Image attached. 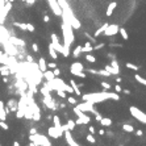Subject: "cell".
<instances>
[{"instance_id":"obj_40","label":"cell","mask_w":146,"mask_h":146,"mask_svg":"<svg viewBox=\"0 0 146 146\" xmlns=\"http://www.w3.org/2000/svg\"><path fill=\"white\" fill-rule=\"evenodd\" d=\"M53 72H54L55 76H59V75H61V70H59V68H57V67L53 68Z\"/></svg>"},{"instance_id":"obj_47","label":"cell","mask_w":146,"mask_h":146,"mask_svg":"<svg viewBox=\"0 0 146 146\" xmlns=\"http://www.w3.org/2000/svg\"><path fill=\"white\" fill-rule=\"evenodd\" d=\"M88 130H90V133H91V134H95V128H94V126H90Z\"/></svg>"},{"instance_id":"obj_1","label":"cell","mask_w":146,"mask_h":146,"mask_svg":"<svg viewBox=\"0 0 146 146\" xmlns=\"http://www.w3.org/2000/svg\"><path fill=\"white\" fill-rule=\"evenodd\" d=\"M83 101H91L92 104H96V103H103L108 99H112V100H120V96L117 94H113V92L109 91H104V92H95V94H84L82 95Z\"/></svg>"},{"instance_id":"obj_54","label":"cell","mask_w":146,"mask_h":146,"mask_svg":"<svg viewBox=\"0 0 146 146\" xmlns=\"http://www.w3.org/2000/svg\"><path fill=\"white\" fill-rule=\"evenodd\" d=\"M0 146H2V145H0Z\"/></svg>"},{"instance_id":"obj_17","label":"cell","mask_w":146,"mask_h":146,"mask_svg":"<svg viewBox=\"0 0 146 146\" xmlns=\"http://www.w3.org/2000/svg\"><path fill=\"white\" fill-rule=\"evenodd\" d=\"M11 74V68H9V66H2L0 67V75H3V76H8Z\"/></svg>"},{"instance_id":"obj_13","label":"cell","mask_w":146,"mask_h":146,"mask_svg":"<svg viewBox=\"0 0 146 146\" xmlns=\"http://www.w3.org/2000/svg\"><path fill=\"white\" fill-rule=\"evenodd\" d=\"M42 74H43V78L46 79V82H51L53 79L55 78V75H54V72H53V70H46Z\"/></svg>"},{"instance_id":"obj_33","label":"cell","mask_w":146,"mask_h":146,"mask_svg":"<svg viewBox=\"0 0 146 146\" xmlns=\"http://www.w3.org/2000/svg\"><path fill=\"white\" fill-rule=\"evenodd\" d=\"M55 92H57V95H58L59 97H62V99H66V97H67V95H66L67 92H66V91H63V90H57Z\"/></svg>"},{"instance_id":"obj_29","label":"cell","mask_w":146,"mask_h":146,"mask_svg":"<svg viewBox=\"0 0 146 146\" xmlns=\"http://www.w3.org/2000/svg\"><path fill=\"white\" fill-rule=\"evenodd\" d=\"M75 121H72L71 119H68L67 120V126H68V130H70V132H72V130H74V128H75Z\"/></svg>"},{"instance_id":"obj_52","label":"cell","mask_w":146,"mask_h":146,"mask_svg":"<svg viewBox=\"0 0 146 146\" xmlns=\"http://www.w3.org/2000/svg\"><path fill=\"white\" fill-rule=\"evenodd\" d=\"M43 20H45V22H49V20H50V19H49V16H45V17H43Z\"/></svg>"},{"instance_id":"obj_34","label":"cell","mask_w":146,"mask_h":146,"mask_svg":"<svg viewBox=\"0 0 146 146\" xmlns=\"http://www.w3.org/2000/svg\"><path fill=\"white\" fill-rule=\"evenodd\" d=\"M100 84H101V87L104 88V91H109V90L112 88V86H111L109 83H107V82H101Z\"/></svg>"},{"instance_id":"obj_2","label":"cell","mask_w":146,"mask_h":146,"mask_svg":"<svg viewBox=\"0 0 146 146\" xmlns=\"http://www.w3.org/2000/svg\"><path fill=\"white\" fill-rule=\"evenodd\" d=\"M62 32H63V46H67V48H70L71 43L74 42L75 37H74V32H72V26L70 25V22L65 17L63 20V24H62Z\"/></svg>"},{"instance_id":"obj_46","label":"cell","mask_w":146,"mask_h":146,"mask_svg":"<svg viewBox=\"0 0 146 146\" xmlns=\"http://www.w3.org/2000/svg\"><path fill=\"white\" fill-rule=\"evenodd\" d=\"M29 133H30V134H36V133H37V129H36V128H30Z\"/></svg>"},{"instance_id":"obj_4","label":"cell","mask_w":146,"mask_h":146,"mask_svg":"<svg viewBox=\"0 0 146 146\" xmlns=\"http://www.w3.org/2000/svg\"><path fill=\"white\" fill-rule=\"evenodd\" d=\"M129 111H130V114H132V116H133L137 121L142 122V124H146V114H145L142 111H140L137 107H130Z\"/></svg>"},{"instance_id":"obj_30","label":"cell","mask_w":146,"mask_h":146,"mask_svg":"<svg viewBox=\"0 0 146 146\" xmlns=\"http://www.w3.org/2000/svg\"><path fill=\"white\" fill-rule=\"evenodd\" d=\"M71 71V74L72 75H75V76H79V78H86V74H84L83 71H75V70H70Z\"/></svg>"},{"instance_id":"obj_49","label":"cell","mask_w":146,"mask_h":146,"mask_svg":"<svg viewBox=\"0 0 146 146\" xmlns=\"http://www.w3.org/2000/svg\"><path fill=\"white\" fill-rule=\"evenodd\" d=\"M122 92H124L125 95H130V91L129 90H122Z\"/></svg>"},{"instance_id":"obj_20","label":"cell","mask_w":146,"mask_h":146,"mask_svg":"<svg viewBox=\"0 0 146 146\" xmlns=\"http://www.w3.org/2000/svg\"><path fill=\"white\" fill-rule=\"evenodd\" d=\"M80 53H82V46L80 45H78V46H76V48L72 50V57L74 58H78V57H80Z\"/></svg>"},{"instance_id":"obj_21","label":"cell","mask_w":146,"mask_h":146,"mask_svg":"<svg viewBox=\"0 0 146 146\" xmlns=\"http://www.w3.org/2000/svg\"><path fill=\"white\" fill-rule=\"evenodd\" d=\"M122 130L126 132V133H133L134 132V128L130 125V124H124V125H122Z\"/></svg>"},{"instance_id":"obj_26","label":"cell","mask_w":146,"mask_h":146,"mask_svg":"<svg viewBox=\"0 0 146 146\" xmlns=\"http://www.w3.org/2000/svg\"><path fill=\"white\" fill-rule=\"evenodd\" d=\"M84 58H86V61H87V62H90V63H95L96 62V57L95 55H91L90 53H87V55H84Z\"/></svg>"},{"instance_id":"obj_19","label":"cell","mask_w":146,"mask_h":146,"mask_svg":"<svg viewBox=\"0 0 146 146\" xmlns=\"http://www.w3.org/2000/svg\"><path fill=\"white\" fill-rule=\"evenodd\" d=\"M108 25H109L108 22H105V24H103V25H101V26H100V28H99V29L96 30V32H95V37H97V36H100L101 33H104V30H105L107 28H108Z\"/></svg>"},{"instance_id":"obj_38","label":"cell","mask_w":146,"mask_h":146,"mask_svg":"<svg viewBox=\"0 0 146 146\" xmlns=\"http://www.w3.org/2000/svg\"><path fill=\"white\" fill-rule=\"evenodd\" d=\"M55 67H57V63H55V62L48 63V68H50V70H53V68H55Z\"/></svg>"},{"instance_id":"obj_8","label":"cell","mask_w":146,"mask_h":146,"mask_svg":"<svg viewBox=\"0 0 146 146\" xmlns=\"http://www.w3.org/2000/svg\"><path fill=\"white\" fill-rule=\"evenodd\" d=\"M119 25L117 24H112V25H108V28H107L105 30H104V36H108V37H111V36H114L117 32H119Z\"/></svg>"},{"instance_id":"obj_10","label":"cell","mask_w":146,"mask_h":146,"mask_svg":"<svg viewBox=\"0 0 146 146\" xmlns=\"http://www.w3.org/2000/svg\"><path fill=\"white\" fill-rule=\"evenodd\" d=\"M49 2V4H50V7H51V9H53V12H54L57 16H59L61 13H62V9H61V5L55 2V0H48Z\"/></svg>"},{"instance_id":"obj_11","label":"cell","mask_w":146,"mask_h":146,"mask_svg":"<svg viewBox=\"0 0 146 146\" xmlns=\"http://www.w3.org/2000/svg\"><path fill=\"white\" fill-rule=\"evenodd\" d=\"M38 68H40L41 72H45L46 70H48V63H46V61L43 57H41L40 59H38Z\"/></svg>"},{"instance_id":"obj_41","label":"cell","mask_w":146,"mask_h":146,"mask_svg":"<svg viewBox=\"0 0 146 146\" xmlns=\"http://www.w3.org/2000/svg\"><path fill=\"white\" fill-rule=\"evenodd\" d=\"M104 46H105L104 43H99V45H96L95 48H94V50H100V49H103V48H104Z\"/></svg>"},{"instance_id":"obj_15","label":"cell","mask_w":146,"mask_h":146,"mask_svg":"<svg viewBox=\"0 0 146 146\" xmlns=\"http://www.w3.org/2000/svg\"><path fill=\"white\" fill-rule=\"evenodd\" d=\"M48 49H49V55H50L53 59H54V61H57V59H58V53H57V50H55L54 48H53L51 43L48 46Z\"/></svg>"},{"instance_id":"obj_39","label":"cell","mask_w":146,"mask_h":146,"mask_svg":"<svg viewBox=\"0 0 146 146\" xmlns=\"http://www.w3.org/2000/svg\"><path fill=\"white\" fill-rule=\"evenodd\" d=\"M95 119H96V121H97V122H100L103 117H101V114H100V113H97V112H96V113H95Z\"/></svg>"},{"instance_id":"obj_3","label":"cell","mask_w":146,"mask_h":146,"mask_svg":"<svg viewBox=\"0 0 146 146\" xmlns=\"http://www.w3.org/2000/svg\"><path fill=\"white\" fill-rule=\"evenodd\" d=\"M74 113L78 116V120L75 121V124H88V122L91 121V117H88L86 114V112L80 111L76 105L74 107Z\"/></svg>"},{"instance_id":"obj_12","label":"cell","mask_w":146,"mask_h":146,"mask_svg":"<svg viewBox=\"0 0 146 146\" xmlns=\"http://www.w3.org/2000/svg\"><path fill=\"white\" fill-rule=\"evenodd\" d=\"M0 120L5 121L7 120V109L4 107V101L0 100Z\"/></svg>"},{"instance_id":"obj_36","label":"cell","mask_w":146,"mask_h":146,"mask_svg":"<svg viewBox=\"0 0 146 146\" xmlns=\"http://www.w3.org/2000/svg\"><path fill=\"white\" fill-rule=\"evenodd\" d=\"M67 99V101L70 103V104H72V105H76L78 104V101H76V99L74 97V96H68V97H66Z\"/></svg>"},{"instance_id":"obj_32","label":"cell","mask_w":146,"mask_h":146,"mask_svg":"<svg viewBox=\"0 0 146 146\" xmlns=\"http://www.w3.org/2000/svg\"><path fill=\"white\" fill-rule=\"evenodd\" d=\"M86 140L90 142V143H92V145H95L96 143V140H95V137H94V134H87V137H86Z\"/></svg>"},{"instance_id":"obj_23","label":"cell","mask_w":146,"mask_h":146,"mask_svg":"<svg viewBox=\"0 0 146 146\" xmlns=\"http://www.w3.org/2000/svg\"><path fill=\"white\" fill-rule=\"evenodd\" d=\"M134 79L140 83V84H142V86H146V79L143 78V76H141V75H138V74H136L134 75Z\"/></svg>"},{"instance_id":"obj_5","label":"cell","mask_w":146,"mask_h":146,"mask_svg":"<svg viewBox=\"0 0 146 146\" xmlns=\"http://www.w3.org/2000/svg\"><path fill=\"white\" fill-rule=\"evenodd\" d=\"M76 107H78L80 111H83V112H91V113H94V114L97 112V111L94 109V104H92L91 101H84L82 104H76Z\"/></svg>"},{"instance_id":"obj_9","label":"cell","mask_w":146,"mask_h":146,"mask_svg":"<svg viewBox=\"0 0 146 146\" xmlns=\"http://www.w3.org/2000/svg\"><path fill=\"white\" fill-rule=\"evenodd\" d=\"M65 138H66V142L70 145V146H80L78 142H76L74 138H72V136H71V132L70 130H66L65 132Z\"/></svg>"},{"instance_id":"obj_14","label":"cell","mask_w":146,"mask_h":146,"mask_svg":"<svg viewBox=\"0 0 146 146\" xmlns=\"http://www.w3.org/2000/svg\"><path fill=\"white\" fill-rule=\"evenodd\" d=\"M70 86L72 87L74 94H75L76 96H80V95H82V92H80V90H79V86L75 83V80H74V79H71V80H70Z\"/></svg>"},{"instance_id":"obj_43","label":"cell","mask_w":146,"mask_h":146,"mask_svg":"<svg viewBox=\"0 0 146 146\" xmlns=\"http://www.w3.org/2000/svg\"><path fill=\"white\" fill-rule=\"evenodd\" d=\"M32 49L34 53H38V45L37 43H32Z\"/></svg>"},{"instance_id":"obj_51","label":"cell","mask_w":146,"mask_h":146,"mask_svg":"<svg viewBox=\"0 0 146 146\" xmlns=\"http://www.w3.org/2000/svg\"><path fill=\"white\" fill-rule=\"evenodd\" d=\"M13 146H21V145H20L19 141H14V142H13Z\"/></svg>"},{"instance_id":"obj_53","label":"cell","mask_w":146,"mask_h":146,"mask_svg":"<svg viewBox=\"0 0 146 146\" xmlns=\"http://www.w3.org/2000/svg\"><path fill=\"white\" fill-rule=\"evenodd\" d=\"M116 82H117V83H121V78H116Z\"/></svg>"},{"instance_id":"obj_24","label":"cell","mask_w":146,"mask_h":146,"mask_svg":"<svg viewBox=\"0 0 146 146\" xmlns=\"http://www.w3.org/2000/svg\"><path fill=\"white\" fill-rule=\"evenodd\" d=\"M116 3H111L109 4V7H108V9H107V16H112V13H113V11H114V8H116Z\"/></svg>"},{"instance_id":"obj_31","label":"cell","mask_w":146,"mask_h":146,"mask_svg":"<svg viewBox=\"0 0 146 146\" xmlns=\"http://www.w3.org/2000/svg\"><path fill=\"white\" fill-rule=\"evenodd\" d=\"M119 32H120L121 37L124 38V40H128V38H129V36H128V32H126V30H125L124 28H120V29H119Z\"/></svg>"},{"instance_id":"obj_6","label":"cell","mask_w":146,"mask_h":146,"mask_svg":"<svg viewBox=\"0 0 146 146\" xmlns=\"http://www.w3.org/2000/svg\"><path fill=\"white\" fill-rule=\"evenodd\" d=\"M51 45H53V48L57 50V53H61V54H63V46L59 43L58 37H57L55 33H53V34H51Z\"/></svg>"},{"instance_id":"obj_44","label":"cell","mask_w":146,"mask_h":146,"mask_svg":"<svg viewBox=\"0 0 146 146\" xmlns=\"http://www.w3.org/2000/svg\"><path fill=\"white\" fill-rule=\"evenodd\" d=\"M26 61H28V63H33L34 62L33 57H30V55H26Z\"/></svg>"},{"instance_id":"obj_16","label":"cell","mask_w":146,"mask_h":146,"mask_svg":"<svg viewBox=\"0 0 146 146\" xmlns=\"http://www.w3.org/2000/svg\"><path fill=\"white\" fill-rule=\"evenodd\" d=\"M70 70H75V71H83L84 70V66L80 62H74L70 67Z\"/></svg>"},{"instance_id":"obj_28","label":"cell","mask_w":146,"mask_h":146,"mask_svg":"<svg viewBox=\"0 0 146 146\" xmlns=\"http://www.w3.org/2000/svg\"><path fill=\"white\" fill-rule=\"evenodd\" d=\"M126 68H130V70H134V71H137V70H140V66H137V65H134V63H130V62H126Z\"/></svg>"},{"instance_id":"obj_27","label":"cell","mask_w":146,"mask_h":146,"mask_svg":"<svg viewBox=\"0 0 146 146\" xmlns=\"http://www.w3.org/2000/svg\"><path fill=\"white\" fill-rule=\"evenodd\" d=\"M53 122H54V126H57L58 129H61L62 124H61V119H59L58 116H54V117H53Z\"/></svg>"},{"instance_id":"obj_7","label":"cell","mask_w":146,"mask_h":146,"mask_svg":"<svg viewBox=\"0 0 146 146\" xmlns=\"http://www.w3.org/2000/svg\"><path fill=\"white\" fill-rule=\"evenodd\" d=\"M48 134L50 136V137H53V138H55V140H58V138H61L62 137V134H63V132L61 129H58L57 126H50L49 129H48Z\"/></svg>"},{"instance_id":"obj_37","label":"cell","mask_w":146,"mask_h":146,"mask_svg":"<svg viewBox=\"0 0 146 146\" xmlns=\"http://www.w3.org/2000/svg\"><path fill=\"white\" fill-rule=\"evenodd\" d=\"M26 30H28V32H34V25L26 24Z\"/></svg>"},{"instance_id":"obj_42","label":"cell","mask_w":146,"mask_h":146,"mask_svg":"<svg viewBox=\"0 0 146 146\" xmlns=\"http://www.w3.org/2000/svg\"><path fill=\"white\" fill-rule=\"evenodd\" d=\"M134 133H136V136H138V137H142V136H143V132H142L141 129H138V130H136Z\"/></svg>"},{"instance_id":"obj_25","label":"cell","mask_w":146,"mask_h":146,"mask_svg":"<svg viewBox=\"0 0 146 146\" xmlns=\"http://www.w3.org/2000/svg\"><path fill=\"white\" fill-rule=\"evenodd\" d=\"M111 66L114 68V71H116V74H120V67H119V62L116 59H112V62H111Z\"/></svg>"},{"instance_id":"obj_48","label":"cell","mask_w":146,"mask_h":146,"mask_svg":"<svg viewBox=\"0 0 146 146\" xmlns=\"http://www.w3.org/2000/svg\"><path fill=\"white\" fill-rule=\"evenodd\" d=\"M99 134H100V136H104V134H105L104 129H100V130H99Z\"/></svg>"},{"instance_id":"obj_45","label":"cell","mask_w":146,"mask_h":146,"mask_svg":"<svg viewBox=\"0 0 146 146\" xmlns=\"http://www.w3.org/2000/svg\"><path fill=\"white\" fill-rule=\"evenodd\" d=\"M114 90H116V92H122V87L120 86V84H116V87H114Z\"/></svg>"},{"instance_id":"obj_50","label":"cell","mask_w":146,"mask_h":146,"mask_svg":"<svg viewBox=\"0 0 146 146\" xmlns=\"http://www.w3.org/2000/svg\"><path fill=\"white\" fill-rule=\"evenodd\" d=\"M26 3H28L29 5H32V4H34V0H26Z\"/></svg>"},{"instance_id":"obj_22","label":"cell","mask_w":146,"mask_h":146,"mask_svg":"<svg viewBox=\"0 0 146 146\" xmlns=\"http://www.w3.org/2000/svg\"><path fill=\"white\" fill-rule=\"evenodd\" d=\"M100 124H101L103 126H111V125H112V120L108 119V117H103L101 121H100Z\"/></svg>"},{"instance_id":"obj_18","label":"cell","mask_w":146,"mask_h":146,"mask_svg":"<svg viewBox=\"0 0 146 146\" xmlns=\"http://www.w3.org/2000/svg\"><path fill=\"white\" fill-rule=\"evenodd\" d=\"M92 50H94V46L91 45V42H86L84 43V48L82 46V51L83 53H91Z\"/></svg>"},{"instance_id":"obj_35","label":"cell","mask_w":146,"mask_h":146,"mask_svg":"<svg viewBox=\"0 0 146 146\" xmlns=\"http://www.w3.org/2000/svg\"><path fill=\"white\" fill-rule=\"evenodd\" d=\"M0 128H2L3 130H8V129H9V125L7 124L5 121H3V120H0Z\"/></svg>"}]
</instances>
